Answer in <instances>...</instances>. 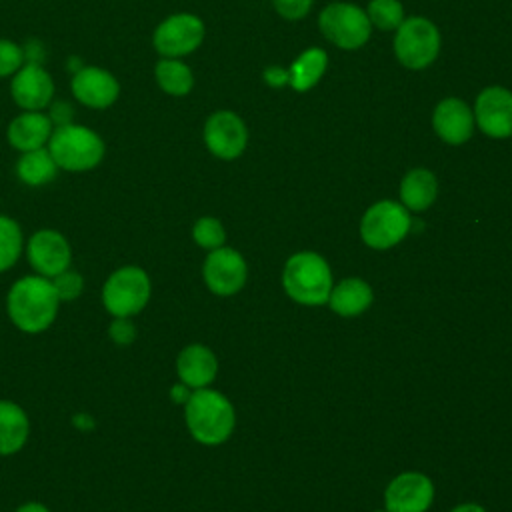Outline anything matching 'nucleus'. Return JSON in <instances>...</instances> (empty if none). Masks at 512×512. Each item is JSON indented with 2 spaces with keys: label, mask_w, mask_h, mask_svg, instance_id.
<instances>
[{
  "label": "nucleus",
  "mask_w": 512,
  "mask_h": 512,
  "mask_svg": "<svg viewBox=\"0 0 512 512\" xmlns=\"http://www.w3.org/2000/svg\"><path fill=\"white\" fill-rule=\"evenodd\" d=\"M154 82L164 94L182 98L192 92L194 74L182 58H158L154 64Z\"/></svg>",
  "instance_id": "nucleus-24"
},
{
  "label": "nucleus",
  "mask_w": 512,
  "mask_h": 512,
  "mask_svg": "<svg viewBox=\"0 0 512 512\" xmlns=\"http://www.w3.org/2000/svg\"><path fill=\"white\" fill-rule=\"evenodd\" d=\"M264 82L272 88H280V86H286L290 82V74L288 70H282L280 66H268L262 74Z\"/></svg>",
  "instance_id": "nucleus-33"
},
{
  "label": "nucleus",
  "mask_w": 512,
  "mask_h": 512,
  "mask_svg": "<svg viewBox=\"0 0 512 512\" xmlns=\"http://www.w3.org/2000/svg\"><path fill=\"white\" fill-rule=\"evenodd\" d=\"M328 66V54L322 48H306L288 68L290 86L296 92H306L318 84Z\"/></svg>",
  "instance_id": "nucleus-25"
},
{
  "label": "nucleus",
  "mask_w": 512,
  "mask_h": 512,
  "mask_svg": "<svg viewBox=\"0 0 512 512\" xmlns=\"http://www.w3.org/2000/svg\"><path fill=\"white\" fill-rule=\"evenodd\" d=\"M190 394H192V388H188L184 382H178V384H174V386L170 388V400H172L174 404H180V406H184V404L188 402Z\"/></svg>",
  "instance_id": "nucleus-35"
},
{
  "label": "nucleus",
  "mask_w": 512,
  "mask_h": 512,
  "mask_svg": "<svg viewBox=\"0 0 512 512\" xmlns=\"http://www.w3.org/2000/svg\"><path fill=\"white\" fill-rule=\"evenodd\" d=\"M452 512H486V510L482 506H478V504H462V506L454 508Z\"/></svg>",
  "instance_id": "nucleus-37"
},
{
  "label": "nucleus",
  "mask_w": 512,
  "mask_h": 512,
  "mask_svg": "<svg viewBox=\"0 0 512 512\" xmlns=\"http://www.w3.org/2000/svg\"><path fill=\"white\" fill-rule=\"evenodd\" d=\"M10 98L20 110H46L56 94L52 74L34 60H26L24 66L10 78Z\"/></svg>",
  "instance_id": "nucleus-13"
},
{
  "label": "nucleus",
  "mask_w": 512,
  "mask_h": 512,
  "mask_svg": "<svg viewBox=\"0 0 512 512\" xmlns=\"http://www.w3.org/2000/svg\"><path fill=\"white\" fill-rule=\"evenodd\" d=\"M50 280H52V286H54L60 302H74L84 292V278L80 272H76L72 268L60 272L58 276H54Z\"/></svg>",
  "instance_id": "nucleus-30"
},
{
  "label": "nucleus",
  "mask_w": 512,
  "mask_h": 512,
  "mask_svg": "<svg viewBox=\"0 0 512 512\" xmlns=\"http://www.w3.org/2000/svg\"><path fill=\"white\" fill-rule=\"evenodd\" d=\"M440 52V32L424 16H410L396 28L394 54L402 66L422 70L430 66Z\"/></svg>",
  "instance_id": "nucleus-6"
},
{
  "label": "nucleus",
  "mask_w": 512,
  "mask_h": 512,
  "mask_svg": "<svg viewBox=\"0 0 512 512\" xmlns=\"http://www.w3.org/2000/svg\"><path fill=\"white\" fill-rule=\"evenodd\" d=\"M312 2L314 0H272L276 12L286 20H302L310 12Z\"/></svg>",
  "instance_id": "nucleus-32"
},
{
  "label": "nucleus",
  "mask_w": 512,
  "mask_h": 512,
  "mask_svg": "<svg viewBox=\"0 0 512 512\" xmlns=\"http://www.w3.org/2000/svg\"><path fill=\"white\" fill-rule=\"evenodd\" d=\"M206 26L192 12H176L166 16L152 32V48L160 58H184L200 48Z\"/></svg>",
  "instance_id": "nucleus-7"
},
{
  "label": "nucleus",
  "mask_w": 512,
  "mask_h": 512,
  "mask_svg": "<svg viewBox=\"0 0 512 512\" xmlns=\"http://www.w3.org/2000/svg\"><path fill=\"white\" fill-rule=\"evenodd\" d=\"M384 498L388 512H424L434 498V488L424 474L404 472L388 484Z\"/></svg>",
  "instance_id": "nucleus-16"
},
{
  "label": "nucleus",
  "mask_w": 512,
  "mask_h": 512,
  "mask_svg": "<svg viewBox=\"0 0 512 512\" xmlns=\"http://www.w3.org/2000/svg\"><path fill=\"white\" fill-rule=\"evenodd\" d=\"M474 112L460 98H444L432 114L434 132L452 146L464 144L474 132Z\"/></svg>",
  "instance_id": "nucleus-18"
},
{
  "label": "nucleus",
  "mask_w": 512,
  "mask_h": 512,
  "mask_svg": "<svg viewBox=\"0 0 512 512\" xmlns=\"http://www.w3.org/2000/svg\"><path fill=\"white\" fill-rule=\"evenodd\" d=\"M410 232V214L404 204L380 200L372 204L360 222L362 240L376 250L398 244Z\"/></svg>",
  "instance_id": "nucleus-9"
},
{
  "label": "nucleus",
  "mask_w": 512,
  "mask_h": 512,
  "mask_svg": "<svg viewBox=\"0 0 512 512\" xmlns=\"http://www.w3.org/2000/svg\"><path fill=\"white\" fill-rule=\"evenodd\" d=\"M26 62L24 48L10 40V38H0V78H12Z\"/></svg>",
  "instance_id": "nucleus-29"
},
{
  "label": "nucleus",
  "mask_w": 512,
  "mask_h": 512,
  "mask_svg": "<svg viewBox=\"0 0 512 512\" xmlns=\"http://www.w3.org/2000/svg\"><path fill=\"white\" fill-rule=\"evenodd\" d=\"M152 296V282L144 268L136 264H124L112 270L100 290L102 306L112 316L134 318L140 314Z\"/></svg>",
  "instance_id": "nucleus-4"
},
{
  "label": "nucleus",
  "mask_w": 512,
  "mask_h": 512,
  "mask_svg": "<svg viewBox=\"0 0 512 512\" xmlns=\"http://www.w3.org/2000/svg\"><path fill=\"white\" fill-rule=\"evenodd\" d=\"M106 332H108L110 342L120 346V348H126L130 344H134L136 336H138L134 320L132 318H124V316H112Z\"/></svg>",
  "instance_id": "nucleus-31"
},
{
  "label": "nucleus",
  "mask_w": 512,
  "mask_h": 512,
  "mask_svg": "<svg viewBox=\"0 0 512 512\" xmlns=\"http://www.w3.org/2000/svg\"><path fill=\"white\" fill-rule=\"evenodd\" d=\"M218 372V360L214 352L204 344H188L176 358V374L188 388H206Z\"/></svg>",
  "instance_id": "nucleus-19"
},
{
  "label": "nucleus",
  "mask_w": 512,
  "mask_h": 512,
  "mask_svg": "<svg viewBox=\"0 0 512 512\" xmlns=\"http://www.w3.org/2000/svg\"><path fill=\"white\" fill-rule=\"evenodd\" d=\"M48 150L60 170L82 174L102 164L106 156V142L86 124L60 122L54 126L48 140Z\"/></svg>",
  "instance_id": "nucleus-2"
},
{
  "label": "nucleus",
  "mask_w": 512,
  "mask_h": 512,
  "mask_svg": "<svg viewBox=\"0 0 512 512\" xmlns=\"http://www.w3.org/2000/svg\"><path fill=\"white\" fill-rule=\"evenodd\" d=\"M24 256L34 274L54 278L72 266V246L56 228H38L24 242Z\"/></svg>",
  "instance_id": "nucleus-10"
},
{
  "label": "nucleus",
  "mask_w": 512,
  "mask_h": 512,
  "mask_svg": "<svg viewBox=\"0 0 512 512\" xmlns=\"http://www.w3.org/2000/svg\"><path fill=\"white\" fill-rule=\"evenodd\" d=\"M14 172L22 184H26L30 188H40V186L54 182L60 168H58L56 160L52 158L48 146H44V148L20 152Z\"/></svg>",
  "instance_id": "nucleus-21"
},
{
  "label": "nucleus",
  "mask_w": 512,
  "mask_h": 512,
  "mask_svg": "<svg viewBox=\"0 0 512 512\" xmlns=\"http://www.w3.org/2000/svg\"><path fill=\"white\" fill-rule=\"evenodd\" d=\"M30 418L14 400H0V456L18 454L30 438Z\"/></svg>",
  "instance_id": "nucleus-20"
},
{
  "label": "nucleus",
  "mask_w": 512,
  "mask_h": 512,
  "mask_svg": "<svg viewBox=\"0 0 512 512\" xmlns=\"http://www.w3.org/2000/svg\"><path fill=\"white\" fill-rule=\"evenodd\" d=\"M184 420L192 438L206 446H216L228 440L234 430V408L230 400L212 388L192 390L184 404Z\"/></svg>",
  "instance_id": "nucleus-3"
},
{
  "label": "nucleus",
  "mask_w": 512,
  "mask_h": 512,
  "mask_svg": "<svg viewBox=\"0 0 512 512\" xmlns=\"http://www.w3.org/2000/svg\"><path fill=\"white\" fill-rule=\"evenodd\" d=\"M318 26L322 34L342 50H356L364 46L372 32L366 12L348 2L328 4L318 16Z\"/></svg>",
  "instance_id": "nucleus-8"
},
{
  "label": "nucleus",
  "mask_w": 512,
  "mask_h": 512,
  "mask_svg": "<svg viewBox=\"0 0 512 512\" xmlns=\"http://www.w3.org/2000/svg\"><path fill=\"white\" fill-rule=\"evenodd\" d=\"M474 122L486 136H512V92L504 86L484 88L476 96Z\"/></svg>",
  "instance_id": "nucleus-15"
},
{
  "label": "nucleus",
  "mask_w": 512,
  "mask_h": 512,
  "mask_svg": "<svg viewBox=\"0 0 512 512\" xmlns=\"http://www.w3.org/2000/svg\"><path fill=\"white\" fill-rule=\"evenodd\" d=\"M24 242L20 224L8 214H0V274L14 268L20 260L24 254Z\"/></svg>",
  "instance_id": "nucleus-26"
},
{
  "label": "nucleus",
  "mask_w": 512,
  "mask_h": 512,
  "mask_svg": "<svg viewBox=\"0 0 512 512\" xmlns=\"http://www.w3.org/2000/svg\"><path fill=\"white\" fill-rule=\"evenodd\" d=\"M246 274L248 268L240 252L226 246L210 250L202 266L204 282L216 296L236 294L244 286Z\"/></svg>",
  "instance_id": "nucleus-14"
},
{
  "label": "nucleus",
  "mask_w": 512,
  "mask_h": 512,
  "mask_svg": "<svg viewBox=\"0 0 512 512\" xmlns=\"http://www.w3.org/2000/svg\"><path fill=\"white\" fill-rule=\"evenodd\" d=\"M60 298L50 278L38 274L20 276L6 292V314L12 326L24 334L46 332L60 310Z\"/></svg>",
  "instance_id": "nucleus-1"
},
{
  "label": "nucleus",
  "mask_w": 512,
  "mask_h": 512,
  "mask_svg": "<svg viewBox=\"0 0 512 512\" xmlns=\"http://www.w3.org/2000/svg\"><path fill=\"white\" fill-rule=\"evenodd\" d=\"M436 194H438L436 176L426 168H414L402 178L400 198L408 210H414V212L426 210L436 200Z\"/></svg>",
  "instance_id": "nucleus-22"
},
{
  "label": "nucleus",
  "mask_w": 512,
  "mask_h": 512,
  "mask_svg": "<svg viewBox=\"0 0 512 512\" xmlns=\"http://www.w3.org/2000/svg\"><path fill=\"white\" fill-rule=\"evenodd\" d=\"M192 238L200 248L206 250H216L220 246H224L226 240V232L224 226L218 218L214 216H202L194 222L192 226Z\"/></svg>",
  "instance_id": "nucleus-28"
},
{
  "label": "nucleus",
  "mask_w": 512,
  "mask_h": 512,
  "mask_svg": "<svg viewBox=\"0 0 512 512\" xmlns=\"http://www.w3.org/2000/svg\"><path fill=\"white\" fill-rule=\"evenodd\" d=\"M328 302L340 316H358L372 304V288L360 278H346L330 292Z\"/></svg>",
  "instance_id": "nucleus-23"
},
{
  "label": "nucleus",
  "mask_w": 512,
  "mask_h": 512,
  "mask_svg": "<svg viewBox=\"0 0 512 512\" xmlns=\"http://www.w3.org/2000/svg\"><path fill=\"white\" fill-rule=\"evenodd\" d=\"M70 92L82 106L90 110H106L118 102L122 86L116 74H112L108 68L86 64L72 74Z\"/></svg>",
  "instance_id": "nucleus-11"
},
{
  "label": "nucleus",
  "mask_w": 512,
  "mask_h": 512,
  "mask_svg": "<svg viewBox=\"0 0 512 512\" xmlns=\"http://www.w3.org/2000/svg\"><path fill=\"white\" fill-rule=\"evenodd\" d=\"M366 16L380 30H396L404 22V6L400 0H370Z\"/></svg>",
  "instance_id": "nucleus-27"
},
{
  "label": "nucleus",
  "mask_w": 512,
  "mask_h": 512,
  "mask_svg": "<svg viewBox=\"0 0 512 512\" xmlns=\"http://www.w3.org/2000/svg\"><path fill=\"white\" fill-rule=\"evenodd\" d=\"M54 120L44 110H22L6 126V140L12 150L28 152L48 146Z\"/></svg>",
  "instance_id": "nucleus-17"
},
{
  "label": "nucleus",
  "mask_w": 512,
  "mask_h": 512,
  "mask_svg": "<svg viewBox=\"0 0 512 512\" xmlns=\"http://www.w3.org/2000/svg\"><path fill=\"white\" fill-rule=\"evenodd\" d=\"M202 138L212 156L234 160L246 150L248 128L236 112L216 110L206 118Z\"/></svg>",
  "instance_id": "nucleus-12"
},
{
  "label": "nucleus",
  "mask_w": 512,
  "mask_h": 512,
  "mask_svg": "<svg viewBox=\"0 0 512 512\" xmlns=\"http://www.w3.org/2000/svg\"><path fill=\"white\" fill-rule=\"evenodd\" d=\"M14 512H50V508L38 500H28V502H22Z\"/></svg>",
  "instance_id": "nucleus-36"
},
{
  "label": "nucleus",
  "mask_w": 512,
  "mask_h": 512,
  "mask_svg": "<svg viewBox=\"0 0 512 512\" xmlns=\"http://www.w3.org/2000/svg\"><path fill=\"white\" fill-rule=\"evenodd\" d=\"M72 426L80 432H90L96 428V420L88 412H76L72 416Z\"/></svg>",
  "instance_id": "nucleus-34"
},
{
  "label": "nucleus",
  "mask_w": 512,
  "mask_h": 512,
  "mask_svg": "<svg viewBox=\"0 0 512 512\" xmlns=\"http://www.w3.org/2000/svg\"><path fill=\"white\" fill-rule=\"evenodd\" d=\"M386 512H388V510H386Z\"/></svg>",
  "instance_id": "nucleus-38"
},
{
  "label": "nucleus",
  "mask_w": 512,
  "mask_h": 512,
  "mask_svg": "<svg viewBox=\"0 0 512 512\" xmlns=\"http://www.w3.org/2000/svg\"><path fill=\"white\" fill-rule=\"evenodd\" d=\"M282 282L292 300L308 306L328 302L332 292V272L326 260L314 252L294 254L286 262Z\"/></svg>",
  "instance_id": "nucleus-5"
}]
</instances>
